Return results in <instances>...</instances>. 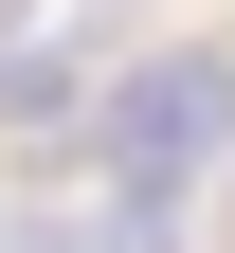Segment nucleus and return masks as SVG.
<instances>
[{"mask_svg": "<svg viewBox=\"0 0 235 253\" xmlns=\"http://www.w3.org/2000/svg\"><path fill=\"white\" fill-rule=\"evenodd\" d=\"M235 145V37H181V54H127L109 109H73V163L91 181H199Z\"/></svg>", "mask_w": 235, "mask_h": 253, "instance_id": "nucleus-1", "label": "nucleus"}]
</instances>
